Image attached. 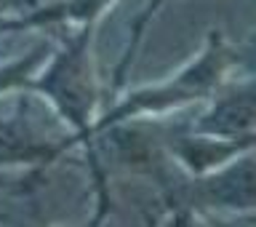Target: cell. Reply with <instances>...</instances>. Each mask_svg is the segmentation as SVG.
Segmentation results:
<instances>
[{"label":"cell","instance_id":"6da1fadb","mask_svg":"<svg viewBox=\"0 0 256 227\" xmlns=\"http://www.w3.org/2000/svg\"><path fill=\"white\" fill-rule=\"evenodd\" d=\"M246 64H254V48L251 46H235L222 35L219 30L208 32V40L195 59L176 72L174 78L160 80L152 86H142L128 91L123 99H118L112 107H107L96 118L94 126V142L96 134L107 131L112 126H123L139 118L163 115L171 110H182L187 104L211 99L219 91L222 83H227L230 72Z\"/></svg>","mask_w":256,"mask_h":227},{"label":"cell","instance_id":"7a4b0ae2","mask_svg":"<svg viewBox=\"0 0 256 227\" xmlns=\"http://www.w3.org/2000/svg\"><path fill=\"white\" fill-rule=\"evenodd\" d=\"M99 22L83 24L72 35L64 38L59 48L48 56V67H40V72L32 78L30 91L43 94L51 107L56 110L64 123L72 128V144H83L91 155V168L99 184L104 182L102 168L94 158V126H96V107H99V83H96V67H94V38ZM107 195L102 184V200Z\"/></svg>","mask_w":256,"mask_h":227},{"label":"cell","instance_id":"3957f363","mask_svg":"<svg viewBox=\"0 0 256 227\" xmlns=\"http://www.w3.org/2000/svg\"><path fill=\"white\" fill-rule=\"evenodd\" d=\"M171 208H254V155L251 150L232 158L227 168L190 174V179L171 182Z\"/></svg>","mask_w":256,"mask_h":227},{"label":"cell","instance_id":"277c9868","mask_svg":"<svg viewBox=\"0 0 256 227\" xmlns=\"http://www.w3.org/2000/svg\"><path fill=\"white\" fill-rule=\"evenodd\" d=\"M256 86L254 78L246 83H222L211 96V107L192 120L190 131L216 136V139H246L254 136Z\"/></svg>","mask_w":256,"mask_h":227},{"label":"cell","instance_id":"5b68a950","mask_svg":"<svg viewBox=\"0 0 256 227\" xmlns=\"http://www.w3.org/2000/svg\"><path fill=\"white\" fill-rule=\"evenodd\" d=\"M75 144L72 139H48L24 112L0 118V168L3 166H48Z\"/></svg>","mask_w":256,"mask_h":227},{"label":"cell","instance_id":"8992f818","mask_svg":"<svg viewBox=\"0 0 256 227\" xmlns=\"http://www.w3.org/2000/svg\"><path fill=\"white\" fill-rule=\"evenodd\" d=\"M115 0H51L46 6H38L32 11L14 14L8 19H0V35L3 32H22V30H35V27H56V24H83L99 22Z\"/></svg>","mask_w":256,"mask_h":227},{"label":"cell","instance_id":"52a82bcc","mask_svg":"<svg viewBox=\"0 0 256 227\" xmlns=\"http://www.w3.org/2000/svg\"><path fill=\"white\" fill-rule=\"evenodd\" d=\"M54 54V43L51 40H40V43L27 51L24 56L14 62H0V94L8 91H30L32 78L40 72V67L46 64V59Z\"/></svg>","mask_w":256,"mask_h":227},{"label":"cell","instance_id":"ba28073f","mask_svg":"<svg viewBox=\"0 0 256 227\" xmlns=\"http://www.w3.org/2000/svg\"><path fill=\"white\" fill-rule=\"evenodd\" d=\"M166 3H168V0H150V3L142 8V14L134 19V24H131V35H128V46H126V51H123V59H120V64L115 67V75H112V88H123L126 75H128V70H131V62H134L136 51H139V43H142L144 32H147L152 16H155Z\"/></svg>","mask_w":256,"mask_h":227},{"label":"cell","instance_id":"9c48e42d","mask_svg":"<svg viewBox=\"0 0 256 227\" xmlns=\"http://www.w3.org/2000/svg\"><path fill=\"white\" fill-rule=\"evenodd\" d=\"M8 11V0H0V16H3Z\"/></svg>","mask_w":256,"mask_h":227}]
</instances>
